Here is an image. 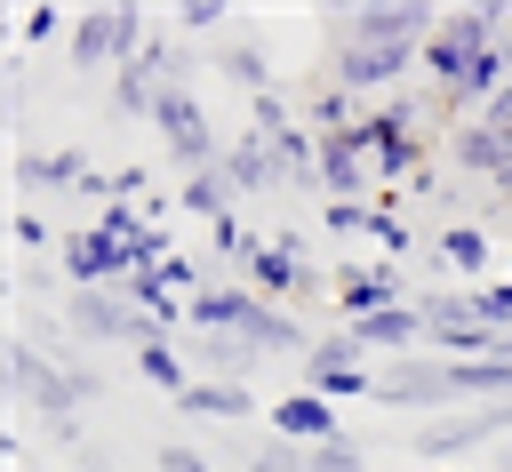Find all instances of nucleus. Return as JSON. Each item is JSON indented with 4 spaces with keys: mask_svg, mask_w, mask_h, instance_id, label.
Instances as JSON below:
<instances>
[{
    "mask_svg": "<svg viewBox=\"0 0 512 472\" xmlns=\"http://www.w3.org/2000/svg\"><path fill=\"white\" fill-rule=\"evenodd\" d=\"M192 360H200L216 384H248L264 352H256V344H240V336H208V328H192Z\"/></svg>",
    "mask_w": 512,
    "mask_h": 472,
    "instance_id": "obj_18",
    "label": "nucleus"
},
{
    "mask_svg": "<svg viewBox=\"0 0 512 472\" xmlns=\"http://www.w3.org/2000/svg\"><path fill=\"white\" fill-rule=\"evenodd\" d=\"M472 320L496 328V336H512V280H480L472 288Z\"/></svg>",
    "mask_w": 512,
    "mask_h": 472,
    "instance_id": "obj_26",
    "label": "nucleus"
},
{
    "mask_svg": "<svg viewBox=\"0 0 512 472\" xmlns=\"http://www.w3.org/2000/svg\"><path fill=\"white\" fill-rule=\"evenodd\" d=\"M448 160H456V168H472V176H488L496 192L512 184V136H504L488 112H472V120H456V128H448Z\"/></svg>",
    "mask_w": 512,
    "mask_h": 472,
    "instance_id": "obj_10",
    "label": "nucleus"
},
{
    "mask_svg": "<svg viewBox=\"0 0 512 472\" xmlns=\"http://www.w3.org/2000/svg\"><path fill=\"white\" fill-rule=\"evenodd\" d=\"M136 376H144V384H160L168 400H184V392L200 384V376H192V360H184L176 344H144V352H136Z\"/></svg>",
    "mask_w": 512,
    "mask_h": 472,
    "instance_id": "obj_23",
    "label": "nucleus"
},
{
    "mask_svg": "<svg viewBox=\"0 0 512 472\" xmlns=\"http://www.w3.org/2000/svg\"><path fill=\"white\" fill-rule=\"evenodd\" d=\"M432 8L424 0H376V8H352V16H328V40H360V48H424L432 40Z\"/></svg>",
    "mask_w": 512,
    "mask_h": 472,
    "instance_id": "obj_5",
    "label": "nucleus"
},
{
    "mask_svg": "<svg viewBox=\"0 0 512 472\" xmlns=\"http://www.w3.org/2000/svg\"><path fill=\"white\" fill-rule=\"evenodd\" d=\"M432 264L456 272V288H480L496 272V232L488 224H440L432 232Z\"/></svg>",
    "mask_w": 512,
    "mask_h": 472,
    "instance_id": "obj_11",
    "label": "nucleus"
},
{
    "mask_svg": "<svg viewBox=\"0 0 512 472\" xmlns=\"http://www.w3.org/2000/svg\"><path fill=\"white\" fill-rule=\"evenodd\" d=\"M272 440H296V448H328V440H344V416H336V400H320V392H280L272 408Z\"/></svg>",
    "mask_w": 512,
    "mask_h": 472,
    "instance_id": "obj_9",
    "label": "nucleus"
},
{
    "mask_svg": "<svg viewBox=\"0 0 512 472\" xmlns=\"http://www.w3.org/2000/svg\"><path fill=\"white\" fill-rule=\"evenodd\" d=\"M448 472H472V464H448Z\"/></svg>",
    "mask_w": 512,
    "mask_h": 472,
    "instance_id": "obj_37",
    "label": "nucleus"
},
{
    "mask_svg": "<svg viewBox=\"0 0 512 472\" xmlns=\"http://www.w3.org/2000/svg\"><path fill=\"white\" fill-rule=\"evenodd\" d=\"M416 64H424V48H360V40H344V48L328 56V72H336L360 104H384V96H392Z\"/></svg>",
    "mask_w": 512,
    "mask_h": 472,
    "instance_id": "obj_6",
    "label": "nucleus"
},
{
    "mask_svg": "<svg viewBox=\"0 0 512 472\" xmlns=\"http://www.w3.org/2000/svg\"><path fill=\"white\" fill-rule=\"evenodd\" d=\"M56 384H64V360L40 352L32 336H8V400H16V408H40Z\"/></svg>",
    "mask_w": 512,
    "mask_h": 472,
    "instance_id": "obj_16",
    "label": "nucleus"
},
{
    "mask_svg": "<svg viewBox=\"0 0 512 472\" xmlns=\"http://www.w3.org/2000/svg\"><path fill=\"white\" fill-rule=\"evenodd\" d=\"M352 336H360V352H384V360H416V352L432 344V328H424V312H416V304L368 312V320H352Z\"/></svg>",
    "mask_w": 512,
    "mask_h": 472,
    "instance_id": "obj_12",
    "label": "nucleus"
},
{
    "mask_svg": "<svg viewBox=\"0 0 512 472\" xmlns=\"http://www.w3.org/2000/svg\"><path fill=\"white\" fill-rule=\"evenodd\" d=\"M144 40H152V24H144V8L136 0H104V8H80L72 16V64L80 72H120V64H136L144 56Z\"/></svg>",
    "mask_w": 512,
    "mask_h": 472,
    "instance_id": "obj_2",
    "label": "nucleus"
},
{
    "mask_svg": "<svg viewBox=\"0 0 512 472\" xmlns=\"http://www.w3.org/2000/svg\"><path fill=\"white\" fill-rule=\"evenodd\" d=\"M504 56H512V32H504Z\"/></svg>",
    "mask_w": 512,
    "mask_h": 472,
    "instance_id": "obj_36",
    "label": "nucleus"
},
{
    "mask_svg": "<svg viewBox=\"0 0 512 472\" xmlns=\"http://www.w3.org/2000/svg\"><path fill=\"white\" fill-rule=\"evenodd\" d=\"M96 232H112V240L128 248V240L152 232V208H144V200H112V208H96Z\"/></svg>",
    "mask_w": 512,
    "mask_h": 472,
    "instance_id": "obj_25",
    "label": "nucleus"
},
{
    "mask_svg": "<svg viewBox=\"0 0 512 472\" xmlns=\"http://www.w3.org/2000/svg\"><path fill=\"white\" fill-rule=\"evenodd\" d=\"M56 40L72 48V16H64L56 0H40V8H24V24H16V48L32 56V48H56Z\"/></svg>",
    "mask_w": 512,
    "mask_h": 472,
    "instance_id": "obj_24",
    "label": "nucleus"
},
{
    "mask_svg": "<svg viewBox=\"0 0 512 472\" xmlns=\"http://www.w3.org/2000/svg\"><path fill=\"white\" fill-rule=\"evenodd\" d=\"M392 304H416L392 256H352V264H336V312H344V328L368 320V312H392Z\"/></svg>",
    "mask_w": 512,
    "mask_h": 472,
    "instance_id": "obj_7",
    "label": "nucleus"
},
{
    "mask_svg": "<svg viewBox=\"0 0 512 472\" xmlns=\"http://www.w3.org/2000/svg\"><path fill=\"white\" fill-rule=\"evenodd\" d=\"M176 208L216 224V216H232V208H240V192H232V176H224V168H208V176H184V184H176Z\"/></svg>",
    "mask_w": 512,
    "mask_h": 472,
    "instance_id": "obj_21",
    "label": "nucleus"
},
{
    "mask_svg": "<svg viewBox=\"0 0 512 472\" xmlns=\"http://www.w3.org/2000/svg\"><path fill=\"white\" fill-rule=\"evenodd\" d=\"M176 416H200V424H240V416H256V392H248V384H216V376H200V384L176 400Z\"/></svg>",
    "mask_w": 512,
    "mask_h": 472,
    "instance_id": "obj_17",
    "label": "nucleus"
},
{
    "mask_svg": "<svg viewBox=\"0 0 512 472\" xmlns=\"http://www.w3.org/2000/svg\"><path fill=\"white\" fill-rule=\"evenodd\" d=\"M216 24H224L216 0H184V8H176V32H216Z\"/></svg>",
    "mask_w": 512,
    "mask_h": 472,
    "instance_id": "obj_34",
    "label": "nucleus"
},
{
    "mask_svg": "<svg viewBox=\"0 0 512 472\" xmlns=\"http://www.w3.org/2000/svg\"><path fill=\"white\" fill-rule=\"evenodd\" d=\"M160 96H168V80H160L144 56L112 72V112H128V120H152V112H160Z\"/></svg>",
    "mask_w": 512,
    "mask_h": 472,
    "instance_id": "obj_19",
    "label": "nucleus"
},
{
    "mask_svg": "<svg viewBox=\"0 0 512 472\" xmlns=\"http://www.w3.org/2000/svg\"><path fill=\"white\" fill-rule=\"evenodd\" d=\"M368 240H376V248H384V256H392V264H400V256H408V248H416V232H408V224H400V216H392V208H376V216H368Z\"/></svg>",
    "mask_w": 512,
    "mask_h": 472,
    "instance_id": "obj_29",
    "label": "nucleus"
},
{
    "mask_svg": "<svg viewBox=\"0 0 512 472\" xmlns=\"http://www.w3.org/2000/svg\"><path fill=\"white\" fill-rule=\"evenodd\" d=\"M504 280H512V248H504Z\"/></svg>",
    "mask_w": 512,
    "mask_h": 472,
    "instance_id": "obj_35",
    "label": "nucleus"
},
{
    "mask_svg": "<svg viewBox=\"0 0 512 472\" xmlns=\"http://www.w3.org/2000/svg\"><path fill=\"white\" fill-rule=\"evenodd\" d=\"M64 320H72L80 344H128V352L168 344V336L152 328V312L128 304V288H64Z\"/></svg>",
    "mask_w": 512,
    "mask_h": 472,
    "instance_id": "obj_3",
    "label": "nucleus"
},
{
    "mask_svg": "<svg viewBox=\"0 0 512 472\" xmlns=\"http://www.w3.org/2000/svg\"><path fill=\"white\" fill-rule=\"evenodd\" d=\"M8 240H16V256H24V264H32V256H40V248H48V224H40V216H32V208H16V216H8Z\"/></svg>",
    "mask_w": 512,
    "mask_h": 472,
    "instance_id": "obj_31",
    "label": "nucleus"
},
{
    "mask_svg": "<svg viewBox=\"0 0 512 472\" xmlns=\"http://www.w3.org/2000/svg\"><path fill=\"white\" fill-rule=\"evenodd\" d=\"M56 256H64V280L72 288H120L136 264H128V248L112 240V232H96V224H80V232H64L56 240Z\"/></svg>",
    "mask_w": 512,
    "mask_h": 472,
    "instance_id": "obj_8",
    "label": "nucleus"
},
{
    "mask_svg": "<svg viewBox=\"0 0 512 472\" xmlns=\"http://www.w3.org/2000/svg\"><path fill=\"white\" fill-rule=\"evenodd\" d=\"M224 176H232V192H288L280 152H272V136H256V128H240V136L224 144Z\"/></svg>",
    "mask_w": 512,
    "mask_h": 472,
    "instance_id": "obj_15",
    "label": "nucleus"
},
{
    "mask_svg": "<svg viewBox=\"0 0 512 472\" xmlns=\"http://www.w3.org/2000/svg\"><path fill=\"white\" fill-rule=\"evenodd\" d=\"M504 192H512V184H504Z\"/></svg>",
    "mask_w": 512,
    "mask_h": 472,
    "instance_id": "obj_38",
    "label": "nucleus"
},
{
    "mask_svg": "<svg viewBox=\"0 0 512 472\" xmlns=\"http://www.w3.org/2000/svg\"><path fill=\"white\" fill-rule=\"evenodd\" d=\"M8 176H16V192H80L96 168H88L72 144H56V152H32V144H24V152L8 160Z\"/></svg>",
    "mask_w": 512,
    "mask_h": 472,
    "instance_id": "obj_13",
    "label": "nucleus"
},
{
    "mask_svg": "<svg viewBox=\"0 0 512 472\" xmlns=\"http://www.w3.org/2000/svg\"><path fill=\"white\" fill-rule=\"evenodd\" d=\"M192 328H208V336H240V344H256L264 360H280V352H312V336L320 328H304V320H288L272 296H256L248 280H208L200 296H192Z\"/></svg>",
    "mask_w": 512,
    "mask_h": 472,
    "instance_id": "obj_1",
    "label": "nucleus"
},
{
    "mask_svg": "<svg viewBox=\"0 0 512 472\" xmlns=\"http://www.w3.org/2000/svg\"><path fill=\"white\" fill-rule=\"evenodd\" d=\"M304 456H312V448H296V440H264V448L248 456V472H304Z\"/></svg>",
    "mask_w": 512,
    "mask_h": 472,
    "instance_id": "obj_30",
    "label": "nucleus"
},
{
    "mask_svg": "<svg viewBox=\"0 0 512 472\" xmlns=\"http://www.w3.org/2000/svg\"><path fill=\"white\" fill-rule=\"evenodd\" d=\"M208 256H216V264H232V272L248 280V264L264 256V232H248V224H240V208H232V216H216V224H208Z\"/></svg>",
    "mask_w": 512,
    "mask_h": 472,
    "instance_id": "obj_22",
    "label": "nucleus"
},
{
    "mask_svg": "<svg viewBox=\"0 0 512 472\" xmlns=\"http://www.w3.org/2000/svg\"><path fill=\"white\" fill-rule=\"evenodd\" d=\"M152 472H208V456L184 448V440H168V448H152Z\"/></svg>",
    "mask_w": 512,
    "mask_h": 472,
    "instance_id": "obj_33",
    "label": "nucleus"
},
{
    "mask_svg": "<svg viewBox=\"0 0 512 472\" xmlns=\"http://www.w3.org/2000/svg\"><path fill=\"white\" fill-rule=\"evenodd\" d=\"M216 72H224V80H232L240 96H264V88H280V80H272V64H264V48H256L248 32L216 48Z\"/></svg>",
    "mask_w": 512,
    "mask_h": 472,
    "instance_id": "obj_20",
    "label": "nucleus"
},
{
    "mask_svg": "<svg viewBox=\"0 0 512 472\" xmlns=\"http://www.w3.org/2000/svg\"><path fill=\"white\" fill-rule=\"evenodd\" d=\"M152 136H160V152H168L176 184H184V176H208V168H224V144H216V128H208V112H200V96H192V88H168V96H160V112H152Z\"/></svg>",
    "mask_w": 512,
    "mask_h": 472,
    "instance_id": "obj_4",
    "label": "nucleus"
},
{
    "mask_svg": "<svg viewBox=\"0 0 512 472\" xmlns=\"http://www.w3.org/2000/svg\"><path fill=\"white\" fill-rule=\"evenodd\" d=\"M304 472H368V456H360V440L344 432V440H328V448H312V456H304Z\"/></svg>",
    "mask_w": 512,
    "mask_h": 472,
    "instance_id": "obj_28",
    "label": "nucleus"
},
{
    "mask_svg": "<svg viewBox=\"0 0 512 472\" xmlns=\"http://www.w3.org/2000/svg\"><path fill=\"white\" fill-rule=\"evenodd\" d=\"M344 376H368V352L352 328H320L312 352H304V392H336Z\"/></svg>",
    "mask_w": 512,
    "mask_h": 472,
    "instance_id": "obj_14",
    "label": "nucleus"
},
{
    "mask_svg": "<svg viewBox=\"0 0 512 472\" xmlns=\"http://www.w3.org/2000/svg\"><path fill=\"white\" fill-rule=\"evenodd\" d=\"M368 216H376V200H328V208H320V224H328L336 240H368Z\"/></svg>",
    "mask_w": 512,
    "mask_h": 472,
    "instance_id": "obj_27",
    "label": "nucleus"
},
{
    "mask_svg": "<svg viewBox=\"0 0 512 472\" xmlns=\"http://www.w3.org/2000/svg\"><path fill=\"white\" fill-rule=\"evenodd\" d=\"M144 192H152V168L144 160H120L112 168V200H144Z\"/></svg>",
    "mask_w": 512,
    "mask_h": 472,
    "instance_id": "obj_32",
    "label": "nucleus"
}]
</instances>
